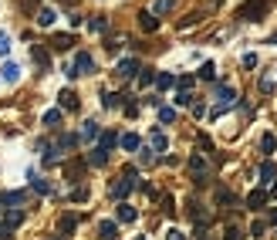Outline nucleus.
<instances>
[{
	"instance_id": "obj_34",
	"label": "nucleus",
	"mask_w": 277,
	"mask_h": 240,
	"mask_svg": "<svg viewBox=\"0 0 277 240\" xmlns=\"http://www.w3.org/2000/svg\"><path fill=\"white\" fill-rule=\"evenodd\" d=\"M71 200H74V203H85V200H88V189H85V186L71 189Z\"/></svg>"
},
{
	"instance_id": "obj_35",
	"label": "nucleus",
	"mask_w": 277,
	"mask_h": 240,
	"mask_svg": "<svg viewBox=\"0 0 277 240\" xmlns=\"http://www.w3.org/2000/svg\"><path fill=\"white\" fill-rule=\"evenodd\" d=\"M226 240H243V230H240V227H233V223H230V227H226Z\"/></svg>"
},
{
	"instance_id": "obj_2",
	"label": "nucleus",
	"mask_w": 277,
	"mask_h": 240,
	"mask_svg": "<svg viewBox=\"0 0 277 240\" xmlns=\"http://www.w3.org/2000/svg\"><path fill=\"white\" fill-rule=\"evenodd\" d=\"M132 186H135V169L129 166L122 176H118V183H111V196H115V200H125L132 193Z\"/></svg>"
},
{
	"instance_id": "obj_24",
	"label": "nucleus",
	"mask_w": 277,
	"mask_h": 240,
	"mask_svg": "<svg viewBox=\"0 0 277 240\" xmlns=\"http://www.w3.org/2000/svg\"><path fill=\"white\" fill-rule=\"evenodd\" d=\"M200 78H203V81H213V78H217V64H213V61H206L203 68H200Z\"/></svg>"
},
{
	"instance_id": "obj_6",
	"label": "nucleus",
	"mask_w": 277,
	"mask_h": 240,
	"mask_svg": "<svg viewBox=\"0 0 277 240\" xmlns=\"http://www.w3.org/2000/svg\"><path fill=\"white\" fill-rule=\"evenodd\" d=\"M81 176H85V163H81V159H71V163L64 166V180H68V183H78Z\"/></svg>"
},
{
	"instance_id": "obj_44",
	"label": "nucleus",
	"mask_w": 277,
	"mask_h": 240,
	"mask_svg": "<svg viewBox=\"0 0 277 240\" xmlns=\"http://www.w3.org/2000/svg\"><path fill=\"white\" fill-rule=\"evenodd\" d=\"M57 3H64V7H71V3H74V0H57Z\"/></svg>"
},
{
	"instance_id": "obj_8",
	"label": "nucleus",
	"mask_w": 277,
	"mask_h": 240,
	"mask_svg": "<svg viewBox=\"0 0 277 240\" xmlns=\"http://www.w3.org/2000/svg\"><path fill=\"white\" fill-rule=\"evenodd\" d=\"M34 20H37V27H51V24L57 20V14L51 10V7H41V10L34 14Z\"/></svg>"
},
{
	"instance_id": "obj_1",
	"label": "nucleus",
	"mask_w": 277,
	"mask_h": 240,
	"mask_svg": "<svg viewBox=\"0 0 277 240\" xmlns=\"http://www.w3.org/2000/svg\"><path fill=\"white\" fill-rule=\"evenodd\" d=\"M271 3H274V0H247L240 10H237V17L240 20H264L267 10H271Z\"/></svg>"
},
{
	"instance_id": "obj_36",
	"label": "nucleus",
	"mask_w": 277,
	"mask_h": 240,
	"mask_svg": "<svg viewBox=\"0 0 277 240\" xmlns=\"http://www.w3.org/2000/svg\"><path fill=\"white\" fill-rule=\"evenodd\" d=\"M85 139H95L98 135V122H85V132H81Z\"/></svg>"
},
{
	"instance_id": "obj_45",
	"label": "nucleus",
	"mask_w": 277,
	"mask_h": 240,
	"mask_svg": "<svg viewBox=\"0 0 277 240\" xmlns=\"http://www.w3.org/2000/svg\"><path fill=\"white\" fill-rule=\"evenodd\" d=\"M271 223H277V210H274V213H271Z\"/></svg>"
},
{
	"instance_id": "obj_40",
	"label": "nucleus",
	"mask_w": 277,
	"mask_h": 240,
	"mask_svg": "<svg viewBox=\"0 0 277 240\" xmlns=\"http://www.w3.org/2000/svg\"><path fill=\"white\" fill-rule=\"evenodd\" d=\"M243 68H257V55H243Z\"/></svg>"
},
{
	"instance_id": "obj_10",
	"label": "nucleus",
	"mask_w": 277,
	"mask_h": 240,
	"mask_svg": "<svg viewBox=\"0 0 277 240\" xmlns=\"http://www.w3.org/2000/svg\"><path fill=\"white\" fill-rule=\"evenodd\" d=\"M51 48H55V51H71L74 37L71 34H55V37H51Z\"/></svg>"
},
{
	"instance_id": "obj_37",
	"label": "nucleus",
	"mask_w": 277,
	"mask_h": 240,
	"mask_svg": "<svg viewBox=\"0 0 277 240\" xmlns=\"http://www.w3.org/2000/svg\"><path fill=\"white\" fill-rule=\"evenodd\" d=\"M159 119H163V122H172V119H176V109H159Z\"/></svg>"
},
{
	"instance_id": "obj_33",
	"label": "nucleus",
	"mask_w": 277,
	"mask_h": 240,
	"mask_svg": "<svg viewBox=\"0 0 277 240\" xmlns=\"http://www.w3.org/2000/svg\"><path fill=\"white\" fill-rule=\"evenodd\" d=\"M166 146H169V142H166V135H163V132H152V149H156V152H163Z\"/></svg>"
},
{
	"instance_id": "obj_7",
	"label": "nucleus",
	"mask_w": 277,
	"mask_h": 240,
	"mask_svg": "<svg viewBox=\"0 0 277 240\" xmlns=\"http://www.w3.org/2000/svg\"><path fill=\"white\" fill-rule=\"evenodd\" d=\"M139 27L152 34V31H159V17H156L152 10H142V14H139Z\"/></svg>"
},
{
	"instance_id": "obj_39",
	"label": "nucleus",
	"mask_w": 277,
	"mask_h": 240,
	"mask_svg": "<svg viewBox=\"0 0 277 240\" xmlns=\"http://www.w3.org/2000/svg\"><path fill=\"white\" fill-rule=\"evenodd\" d=\"M189 102H193V95H189V92H179V95H176V105H189Z\"/></svg>"
},
{
	"instance_id": "obj_13",
	"label": "nucleus",
	"mask_w": 277,
	"mask_h": 240,
	"mask_svg": "<svg viewBox=\"0 0 277 240\" xmlns=\"http://www.w3.org/2000/svg\"><path fill=\"white\" fill-rule=\"evenodd\" d=\"M264 203H267V193H264V189H254V193L247 196V206H250V210H260Z\"/></svg>"
},
{
	"instance_id": "obj_47",
	"label": "nucleus",
	"mask_w": 277,
	"mask_h": 240,
	"mask_svg": "<svg viewBox=\"0 0 277 240\" xmlns=\"http://www.w3.org/2000/svg\"><path fill=\"white\" fill-rule=\"evenodd\" d=\"M267 44H277V34H274V37H271V41H267Z\"/></svg>"
},
{
	"instance_id": "obj_26",
	"label": "nucleus",
	"mask_w": 277,
	"mask_h": 240,
	"mask_svg": "<svg viewBox=\"0 0 277 240\" xmlns=\"http://www.w3.org/2000/svg\"><path fill=\"white\" fill-rule=\"evenodd\" d=\"M31 186H34V193H51V183L48 180H37L34 173H31Z\"/></svg>"
},
{
	"instance_id": "obj_15",
	"label": "nucleus",
	"mask_w": 277,
	"mask_h": 240,
	"mask_svg": "<svg viewBox=\"0 0 277 240\" xmlns=\"http://www.w3.org/2000/svg\"><path fill=\"white\" fill-rule=\"evenodd\" d=\"M0 71H3V81H17V78H20V68L14 64V61H3Z\"/></svg>"
},
{
	"instance_id": "obj_3",
	"label": "nucleus",
	"mask_w": 277,
	"mask_h": 240,
	"mask_svg": "<svg viewBox=\"0 0 277 240\" xmlns=\"http://www.w3.org/2000/svg\"><path fill=\"white\" fill-rule=\"evenodd\" d=\"M189 173H193V183L196 186H203L210 183V169H206V159L196 152V156H189Z\"/></svg>"
},
{
	"instance_id": "obj_21",
	"label": "nucleus",
	"mask_w": 277,
	"mask_h": 240,
	"mask_svg": "<svg viewBox=\"0 0 277 240\" xmlns=\"http://www.w3.org/2000/svg\"><path fill=\"white\" fill-rule=\"evenodd\" d=\"M172 85H176L172 74H156V88H159V92H166V88H172Z\"/></svg>"
},
{
	"instance_id": "obj_25",
	"label": "nucleus",
	"mask_w": 277,
	"mask_h": 240,
	"mask_svg": "<svg viewBox=\"0 0 277 240\" xmlns=\"http://www.w3.org/2000/svg\"><path fill=\"white\" fill-rule=\"evenodd\" d=\"M122 149H125V152H135V149H139V135H122Z\"/></svg>"
},
{
	"instance_id": "obj_5",
	"label": "nucleus",
	"mask_w": 277,
	"mask_h": 240,
	"mask_svg": "<svg viewBox=\"0 0 277 240\" xmlns=\"http://www.w3.org/2000/svg\"><path fill=\"white\" fill-rule=\"evenodd\" d=\"M142 71V64H139V61H135V58H125V61H118V78H135V74Z\"/></svg>"
},
{
	"instance_id": "obj_23",
	"label": "nucleus",
	"mask_w": 277,
	"mask_h": 240,
	"mask_svg": "<svg viewBox=\"0 0 277 240\" xmlns=\"http://www.w3.org/2000/svg\"><path fill=\"white\" fill-rule=\"evenodd\" d=\"M57 122H61V112H57V109L44 112V125H48V129H57Z\"/></svg>"
},
{
	"instance_id": "obj_27",
	"label": "nucleus",
	"mask_w": 277,
	"mask_h": 240,
	"mask_svg": "<svg viewBox=\"0 0 277 240\" xmlns=\"http://www.w3.org/2000/svg\"><path fill=\"white\" fill-rule=\"evenodd\" d=\"M172 3H176V0H156L152 14H156V17H159V14H169V10H172Z\"/></svg>"
},
{
	"instance_id": "obj_19",
	"label": "nucleus",
	"mask_w": 277,
	"mask_h": 240,
	"mask_svg": "<svg viewBox=\"0 0 277 240\" xmlns=\"http://www.w3.org/2000/svg\"><path fill=\"white\" fill-rule=\"evenodd\" d=\"M98 139H102L98 146H102V149H109V152L115 149V142H118V135H115V132H98Z\"/></svg>"
},
{
	"instance_id": "obj_30",
	"label": "nucleus",
	"mask_w": 277,
	"mask_h": 240,
	"mask_svg": "<svg viewBox=\"0 0 277 240\" xmlns=\"http://www.w3.org/2000/svg\"><path fill=\"white\" fill-rule=\"evenodd\" d=\"M71 146H78V135H61V139H57V152H61V149H71Z\"/></svg>"
},
{
	"instance_id": "obj_29",
	"label": "nucleus",
	"mask_w": 277,
	"mask_h": 240,
	"mask_svg": "<svg viewBox=\"0 0 277 240\" xmlns=\"http://www.w3.org/2000/svg\"><path fill=\"white\" fill-rule=\"evenodd\" d=\"M135 78H139V88H149V85L156 81V74L149 71V68H142V74H135Z\"/></svg>"
},
{
	"instance_id": "obj_22",
	"label": "nucleus",
	"mask_w": 277,
	"mask_h": 240,
	"mask_svg": "<svg viewBox=\"0 0 277 240\" xmlns=\"http://www.w3.org/2000/svg\"><path fill=\"white\" fill-rule=\"evenodd\" d=\"M274 173H277V169H274V163H264V166H260V183L267 186L271 180H274Z\"/></svg>"
},
{
	"instance_id": "obj_11",
	"label": "nucleus",
	"mask_w": 277,
	"mask_h": 240,
	"mask_svg": "<svg viewBox=\"0 0 277 240\" xmlns=\"http://www.w3.org/2000/svg\"><path fill=\"white\" fill-rule=\"evenodd\" d=\"M57 102H61V109H68V112H74V109H78V95H74L71 88H64V92L57 95Z\"/></svg>"
},
{
	"instance_id": "obj_20",
	"label": "nucleus",
	"mask_w": 277,
	"mask_h": 240,
	"mask_svg": "<svg viewBox=\"0 0 277 240\" xmlns=\"http://www.w3.org/2000/svg\"><path fill=\"white\" fill-rule=\"evenodd\" d=\"M135 217H139V213H135V206H129V203L118 206V220H122V223H132Z\"/></svg>"
},
{
	"instance_id": "obj_38",
	"label": "nucleus",
	"mask_w": 277,
	"mask_h": 240,
	"mask_svg": "<svg viewBox=\"0 0 277 240\" xmlns=\"http://www.w3.org/2000/svg\"><path fill=\"white\" fill-rule=\"evenodd\" d=\"M7 51H10V37L0 31V55H7Z\"/></svg>"
},
{
	"instance_id": "obj_12",
	"label": "nucleus",
	"mask_w": 277,
	"mask_h": 240,
	"mask_svg": "<svg viewBox=\"0 0 277 240\" xmlns=\"http://www.w3.org/2000/svg\"><path fill=\"white\" fill-rule=\"evenodd\" d=\"M85 163H88V166H105V163H109V149H95V152H88V159H85Z\"/></svg>"
},
{
	"instance_id": "obj_46",
	"label": "nucleus",
	"mask_w": 277,
	"mask_h": 240,
	"mask_svg": "<svg viewBox=\"0 0 277 240\" xmlns=\"http://www.w3.org/2000/svg\"><path fill=\"white\" fill-rule=\"evenodd\" d=\"M200 240H213V237H206V234H203V230H200Z\"/></svg>"
},
{
	"instance_id": "obj_14",
	"label": "nucleus",
	"mask_w": 277,
	"mask_h": 240,
	"mask_svg": "<svg viewBox=\"0 0 277 240\" xmlns=\"http://www.w3.org/2000/svg\"><path fill=\"white\" fill-rule=\"evenodd\" d=\"M98 237H102V240H115V237H118V227H115L111 220H105L102 227H98Z\"/></svg>"
},
{
	"instance_id": "obj_16",
	"label": "nucleus",
	"mask_w": 277,
	"mask_h": 240,
	"mask_svg": "<svg viewBox=\"0 0 277 240\" xmlns=\"http://www.w3.org/2000/svg\"><path fill=\"white\" fill-rule=\"evenodd\" d=\"M122 102H125V95H115V92H109V95H102V105H105V109H118V105H122Z\"/></svg>"
},
{
	"instance_id": "obj_32",
	"label": "nucleus",
	"mask_w": 277,
	"mask_h": 240,
	"mask_svg": "<svg viewBox=\"0 0 277 240\" xmlns=\"http://www.w3.org/2000/svg\"><path fill=\"white\" fill-rule=\"evenodd\" d=\"M176 85H179V92H189V88L196 85V78H193V74H183V78H176Z\"/></svg>"
},
{
	"instance_id": "obj_9",
	"label": "nucleus",
	"mask_w": 277,
	"mask_h": 240,
	"mask_svg": "<svg viewBox=\"0 0 277 240\" xmlns=\"http://www.w3.org/2000/svg\"><path fill=\"white\" fill-rule=\"evenodd\" d=\"M74 227H78V217H74V213H64V217L57 220V230H61V237H71Z\"/></svg>"
},
{
	"instance_id": "obj_31",
	"label": "nucleus",
	"mask_w": 277,
	"mask_h": 240,
	"mask_svg": "<svg viewBox=\"0 0 277 240\" xmlns=\"http://www.w3.org/2000/svg\"><path fill=\"white\" fill-rule=\"evenodd\" d=\"M20 220H24V213H20V210H10V213H7V220H3V227H10V230H14Z\"/></svg>"
},
{
	"instance_id": "obj_18",
	"label": "nucleus",
	"mask_w": 277,
	"mask_h": 240,
	"mask_svg": "<svg viewBox=\"0 0 277 240\" xmlns=\"http://www.w3.org/2000/svg\"><path fill=\"white\" fill-rule=\"evenodd\" d=\"M31 55H34V61H37V64H41V68H44V71H48V68H51V55H48V51H44V48H34V51H31Z\"/></svg>"
},
{
	"instance_id": "obj_41",
	"label": "nucleus",
	"mask_w": 277,
	"mask_h": 240,
	"mask_svg": "<svg viewBox=\"0 0 277 240\" xmlns=\"http://www.w3.org/2000/svg\"><path fill=\"white\" fill-rule=\"evenodd\" d=\"M250 234H254V237H260V234H264V220L254 223V227H250Z\"/></svg>"
},
{
	"instance_id": "obj_4",
	"label": "nucleus",
	"mask_w": 277,
	"mask_h": 240,
	"mask_svg": "<svg viewBox=\"0 0 277 240\" xmlns=\"http://www.w3.org/2000/svg\"><path fill=\"white\" fill-rule=\"evenodd\" d=\"M95 71V58L88 51H78L74 55V74H92Z\"/></svg>"
},
{
	"instance_id": "obj_42",
	"label": "nucleus",
	"mask_w": 277,
	"mask_h": 240,
	"mask_svg": "<svg viewBox=\"0 0 277 240\" xmlns=\"http://www.w3.org/2000/svg\"><path fill=\"white\" fill-rule=\"evenodd\" d=\"M20 10H34V0H20Z\"/></svg>"
},
{
	"instance_id": "obj_17",
	"label": "nucleus",
	"mask_w": 277,
	"mask_h": 240,
	"mask_svg": "<svg viewBox=\"0 0 277 240\" xmlns=\"http://www.w3.org/2000/svg\"><path fill=\"white\" fill-rule=\"evenodd\" d=\"M88 27H92L95 34H105V31H109V20L102 17V14H95V17H92V20H88Z\"/></svg>"
},
{
	"instance_id": "obj_28",
	"label": "nucleus",
	"mask_w": 277,
	"mask_h": 240,
	"mask_svg": "<svg viewBox=\"0 0 277 240\" xmlns=\"http://www.w3.org/2000/svg\"><path fill=\"white\" fill-rule=\"evenodd\" d=\"M260 149H264V156H271V152L277 149V139L274 135H264V139H260Z\"/></svg>"
},
{
	"instance_id": "obj_43",
	"label": "nucleus",
	"mask_w": 277,
	"mask_h": 240,
	"mask_svg": "<svg viewBox=\"0 0 277 240\" xmlns=\"http://www.w3.org/2000/svg\"><path fill=\"white\" fill-rule=\"evenodd\" d=\"M169 240H186V237L179 234V230H169Z\"/></svg>"
},
{
	"instance_id": "obj_48",
	"label": "nucleus",
	"mask_w": 277,
	"mask_h": 240,
	"mask_svg": "<svg viewBox=\"0 0 277 240\" xmlns=\"http://www.w3.org/2000/svg\"><path fill=\"white\" fill-rule=\"evenodd\" d=\"M274 196H277V186H274Z\"/></svg>"
}]
</instances>
